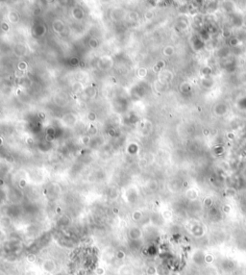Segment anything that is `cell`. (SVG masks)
<instances>
[{"label": "cell", "instance_id": "cell-1", "mask_svg": "<svg viewBox=\"0 0 246 275\" xmlns=\"http://www.w3.org/2000/svg\"><path fill=\"white\" fill-rule=\"evenodd\" d=\"M213 262V257L211 256V254H208V255H206L205 256V263H207V264H211V263Z\"/></svg>", "mask_w": 246, "mask_h": 275}, {"label": "cell", "instance_id": "cell-2", "mask_svg": "<svg viewBox=\"0 0 246 275\" xmlns=\"http://www.w3.org/2000/svg\"><path fill=\"white\" fill-rule=\"evenodd\" d=\"M147 273H148V275H155L156 273H157V270H156L155 267L150 266V267H148V269H147Z\"/></svg>", "mask_w": 246, "mask_h": 275}, {"label": "cell", "instance_id": "cell-3", "mask_svg": "<svg viewBox=\"0 0 246 275\" xmlns=\"http://www.w3.org/2000/svg\"><path fill=\"white\" fill-rule=\"evenodd\" d=\"M27 261L29 263H34L36 261V255H34V254H29L28 256H27Z\"/></svg>", "mask_w": 246, "mask_h": 275}, {"label": "cell", "instance_id": "cell-4", "mask_svg": "<svg viewBox=\"0 0 246 275\" xmlns=\"http://www.w3.org/2000/svg\"><path fill=\"white\" fill-rule=\"evenodd\" d=\"M116 257L118 259H123V258H125V253L123 252L122 250H119L116 252Z\"/></svg>", "mask_w": 246, "mask_h": 275}, {"label": "cell", "instance_id": "cell-5", "mask_svg": "<svg viewBox=\"0 0 246 275\" xmlns=\"http://www.w3.org/2000/svg\"><path fill=\"white\" fill-rule=\"evenodd\" d=\"M95 272H96V274H98V275H103L105 273V270L102 268V267H98V268H96Z\"/></svg>", "mask_w": 246, "mask_h": 275}, {"label": "cell", "instance_id": "cell-6", "mask_svg": "<svg viewBox=\"0 0 246 275\" xmlns=\"http://www.w3.org/2000/svg\"><path fill=\"white\" fill-rule=\"evenodd\" d=\"M170 275H179V274H178L177 272H171V274H170Z\"/></svg>", "mask_w": 246, "mask_h": 275}]
</instances>
